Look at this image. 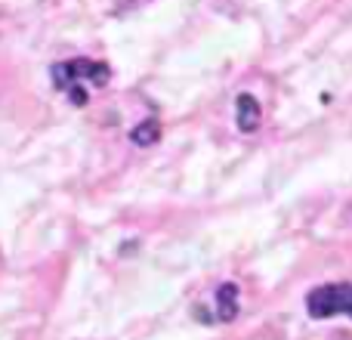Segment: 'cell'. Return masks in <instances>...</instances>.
<instances>
[{
  "instance_id": "2",
  "label": "cell",
  "mask_w": 352,
  "mask_h": 340,
  "mask_svg": "<svg viewBox=\"0 0 352 340\" xmlns=\"http://www.w3.org/2000/svg\"><path fill=\"white\" fill-rule=\"evenodd\" d=\"M306 310L312 319H331V316H349L352 319V285H322L309 291Z\"/></svg>"
},
{
  "instance_id": "1",
  "label": "cell",
  "mask_w": 352,
  "mask_h": 340,
  "mask_svg": "<svg viewBox=\"0 0 352 340\" xmlns=\"http://www.w3.org/2000/svg\"><path fill=\"white\" fill-rule=\"evenodd\" d=\"M111 72L105 62H93V59H68L53 65V84L62 93H68L74 105L87 103V87H102L109 84Z\"/></svg>"
},
{
  "instance_id": "3",
  "label": "cell",
  "mask_w": 352,
  "mask_h": 340,
  "mask_svg": "<svg viewBox=\"0 0 352 340\" xmlns=\"http://www.w3.org/2000/svg\"><path fill=\"white\" fill-rule=\"evenodd\" d=\"M238 127L244 134H254L260 127V103H256L250 93H241L238 96Z\"/></svg>"
},
{
  "instance_id": "4",
  "label": "cell",
  "mask_w": 352,
  "mask_h": 340,
  "mask_svg": "<svg viewBox=\"0 0 352 340\" xmlns=\"http://www.w3.org/2000/svg\"><path fill=\"white\" fill-rule=\"evenodd\" d=\"M238 312V288L223 285L219 288V319H235Z\"/></svg>"
},
{
  "instance_id": "5",
  "label": "cell",
  "mask_w": 352,
  "mask_h": 340,
  "mask_svg": "<svg viewBox=\"0 0 352 340\" xmlns=\"http://www.w3.org/2000/svg\"><path fill=\"white\" fill-rule=\"evenodd\" d=\"M158 136H161V127H158V124H152V121L140 124V127L133 130V142H136V146H148V142H158Z\"/></svg>"
}]
</instances>
